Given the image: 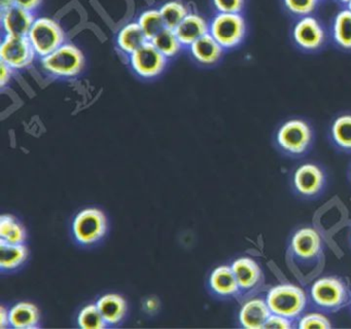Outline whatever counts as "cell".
I'll use <instances>...</instances> for the list:
<instances>
[{"mask_svg": "<svg viewBox=\"0 0 351 329\" xmlns=\"http://www.w3.org/2000/svg\"><path fill=\"white\" fill-rule=\"evenodd\" d=\"M189 49L193 58L203 65H213L219 62L223 53V47L213 38L210 33L195 41Z\"/></svg>", "mask_w": 351, "mask_h": 329, "instance_id": "obj_18", "label": "cell"}, {"mask_svg": "<svg viewBox=\"0 0 351 329\" xmlns=\"http://www.w3.org/2000/svg\"><path fill=\"white\" fill-rule=\"evenodd\" d=\"M13 68L8 66L7 64L1 62V69H0V86L1 88L5 86V84L11 80L12 74H13Z\"/></svg>", "mask_w": 351, "mask_h": 329, "instance_id": "obj_35", "label": "cell"}, {"mask_svg": "<svg viewBox=\"0 0 351 329\" xmlns=\"http://www.w3.org/2000/svg\"><path fill=\"white\" fill-rule=\"evenodd\" d=\"M85 57L79 47L65 42L50 55L42 58L43 68L58 77H73L81 73Z\"/></svg>", "mask_w": 351, "mask_h": 329, "instance_id": "obj_3", "label": "cell"}, {"mask_svg": "<svg viewBox=\"0 0 351 329\" xmlns=\"http://www.w3.org/2000/svg\"><path fill=\"white\" fill-rule=\"evenodd\" d=\"M36 53L27 36L3 35L0 45V60L14 70L27 68L34 63Z\"/></svg>", "mask_w": 351, "mask_h": 329, "instance_id": "obj_6", "label": "cell"}, {"mask_svg": "<svg viewBox=\"0 0 351 329\" xmlns=\"http://www.w3.org/2000/svg\"><path fill=\"white\" fill-rule=\"evenodd\" d=\"M348 10L351 12V1L348 3Z\"/></svg>", "mask_w": 351, "mask_h": 329, "instance_id": "obj_40", "label": "cell"}, {"mask_svg": "<svg viewBox=\"0 0 351 329\" xmlns=\"http://www.w3.org/2000/svg\"><path fill=\"white\" fill-rule=\"evenodd\" d=\"M95 304L108 327L118 326L126 318L128 306L126 300L120 294H104L96 300Z\"/></svg>", "mask_w": 351, "mask_h": 329, "instance_id": "obj_13", "label": "cell"}, {"mask_svg": "<svg viewBox=\"0 0 351 329\" xmlns=\"http://www.w3.org/2000/svg\"><path fill=\"white\" fill-rule=\"evenodd\" d=\"M217 12L223 14H240L244 6V0H213Z\"/></svg>", "mask_w": 351, "mask_h": 329, "instance_id": "obj_32", "label": "cell"}, {"mask_svg": "<svg viewBox=\"0 0 351 329\" xmlns=\"http://www.w3.org/2000/svg\"><path fill=\"white\" fill-rule=\"evenodd\" d=\"M27 247L24 244H12L0 239V269L3 273L17 271L27 260Z\"/></svg>", "mask_w": 351, "mask_h": 329, "instance_id": "obj_20", "label": "cell"}, {"mask_svg": "<svg viewBox=\"0 0 351 329\" xmlns=\"http://www.w3.org/2000/svg\"><path fill=\"white\" fill-rule=\"evenodd\" d=\"M245 31V21L240 14L219 12L209 24V33L223 49H233L240 45Z\"/></svg>", "mask_w": 351, "mask_h": 329, "instance_id": "obj_5", "label": "cell"}, {"mask_svg": "<svg viewBox=\"0 0 351 329\" xmlns=\"http://www.w3.org/2000/svg\"><path fill=\"white\" fill-rule=\"evenodd\" d=\"M40 321V310L32 302H19L10 310V327L12 328H38Z\"/></svg>", "mask_w": 351, "mask_h": 329, "instance_id": "obj_19", "label": "cell"}, {"mask_svg": "<svg viewBox=\"0 0 351 329\" xmlns=\"http://www.w3.org/2000/svg\"><path fill=\"white\" fill-rule=\"evenodd\" d=\"M267 304L273 314L281 315L289 319L295 318L305 308L306 295L298 286L283 284L269 291Z\"/></svg>", "mask_w": 351, "mask_h": 329, "instance_id": "obj_4", "label": "cell"}, {"mask_svg": "<svg viewBox=\"0 0 351 329\" xmlns=\"http://www.w3.org/2000/svg\"><path fill=\"white\" fill-rule=\"evenodd\" d=\"M182 47H190L195 41L209 33V24L200 14L190 12L174 29Z\"/></svg>", "mask_w": 351, "mask_h": 329, "instance_id": "obj_14", "label": "cell"}, {"mask_svg": "<svg viewBox=\"0 0 351 329\" xmlns=\"http://www.w3.org/2000/svg\"><path fill=\"white\" fill-rule=\"evenodd\" d=\"M299 327L302 329H330L332 327V324H330V320L324 315L318 314V313H311V314L306 315V316L301 319Z\"/></svg>", "mask_w": 351, "mask_h": 329, "instance_id": "obj_31", "label": "cell"}, {"mask_svg": "<svg viewBox=\"0 0 351 329\" xmlns=\"http://www.w3.org/2000/svg\"><path fill=\"white\" fill-rule=\"evenodd\" d=\"M272 314L267 302L252 300L245 302L240 310L239 321L242 327L247 329L264 328L265 323Z\"/></svg>", "mask_w": 351, "mask_h": 329, "instance_id": "obj_16", "label": "cell"}, {"mask_svg": "<svg viewBox=\"0 0 351 329\" xmlns=\"http://www.w3.org/2000/svg\"><path fill=\"white\" fill-rule=\"evenodd\" d=\"M339 1L343 2V3H349L351 0H339Z\"/></svg>", "mask_w": 351, "mask_h": 329, "instance_id": "obj_39", "label": "cell"}, {"mask_svg": "<svg viewBox=\"0 0 351 329\" xmlns=\"http://www.w3.org/2000/svg\"><path fill=\"white\" fill-rule=\"evenodd\" d=\"M312 132L308 123L301 119L287 121L277 133L280 147L291 154H301L311 143Z\"/></svg>", "mask_w": 351, "mask_h": 329, "instance_id": "obj_7", "label": "cell"}, {"mask_svg": "<svg viewBox=\"0 0 351 329\" xmlns=\"http://www.w3.org/2000/svg\"><path fill=\"white\" fill-rule=\"evenodd\" d=\"M0 239L12 244H24L26 230L19 220L11 214H3L0 217Z\"/></svg>", "mask_w": 351, "mask_h": 329, "instance_id": "obj_23", "label": "cell"}, {"mask_svg": "<svg viewBox=\"0 0 351 329\" xmlns=\"http://www.w3.org/2000/svg\"><path fill=\"white\" fill-rule=\"evenodd\" d=\"M151 42L167 59L178 55L182 47V42H180L174 30L168 28L164 29L157 36L154 37Z\"/></svg>", "mask_w": 351, "mask_h": 329, "instance_id": "obj_26", "label": "cell"}, {"mask_svg": "<svg viewBox=\"0 0 351 329\" xmlns=\"http://www.w3.org/2000/svg\"><path fill=\"white\" fill-rule=\"evenodd\" d=\"M160 308V302L157 297H147V300L143 302V310H145L147 314L149 315H155L156 313H158Z\"/></svg>", "mask_w": 351, "mask_h": 329, "instance_id": "obj_34", "label": "cell"}, {"mask_svg": "<svg viewBox=\"0 0 351 329\" xmlns=\"http://www.w3.org/2000/svg\"><path fill=\"white\" fill-rule=\"evenodd\" d=\"M346 287L338 278H322L311 288V296L314 302L322 308L330 310L342 306L346 300Z\"/></svg>", "mask_w": 351, "mask_h": 329, "instance_id": "obj_9", "label": "cell"}, {"mask_svg": "<svg viewBox=\"0 0 351 329\" xmlns=\"http://www.w3.org/2000/svg\"><path fill=\"white\" fill-rule=\"evenodd\" d=\"M231 267L240 289H250L260 280L261 269L254 259L242 257L234 261Z\"/></svg>", "mask_w": 351, "mask_h": 329, "instance_id": "obj_21", "label": "cell"}, {"mask_svg": "<svg viewBox=\"0 0 351 329\" xmlns=\"http://www.w3.org/2000/svg\"><path fill=\"white\" fill-rule=\"evenodd\" d=\"M332 135L340 147L351 149V115H342L335 121Z\"/></svg>", "mask_w": 351, "mask_h": 329, "instance_id": "obj_29", "label": "cell"}, {"mask_svg": "<svg viewBox=\"0 0 351 329\" xmlns=\"http://www.w3.org/2000/svg\"><path fill=\"white\" fill-rule=\"evenodd\" d=\"M293 182L301 195L310 197L316 195L324 186V174L316 164H302L295 171Z\"/></svg>", "mask_w": 351, "mask_h": 329, "instance_id": "obj_12", "label": "cell"}, {"mask_svg": "<svg viewBox=\"0 0 351 329\" xmlns=\"http://www.w3.org/2000/svg\"><path fill=\"white\" fill-rule=\"evenodd\" d=\"M293 40L301 49L315 51L324 45L326 33L324 27L313 16H303L293 27Z\"/></svg>", "mask_w": 351, "mask_h": 329, "instance_id": "obj_10", "label": "cell"}, {"mask_svg": "<svg viewBox=\"0 0 351 329\" xmlns=\"http://www.w3.org/2000/svg\"><path fill=\"white\" fill-rule=\"evenodd\" d=\"M137 23L143 29V33H145L149 41H151L154 37L157 36L160 32H162L166 28L163 19H162L161 12L159 10H155V8L143 12L139 16Z\"/></svg>", "mask_w": 351, "mask_h": 329, "instance_id": "obj_27", "label": "cell"}, {"mask_svg": "<svg viewBox=\"0 0 351 329\" xmlns=\"http://www.w3.org/2000/svg\"><path fill=\"white\" fill-rule=\"evenodd\" d=\"M36 19L34 12L14 4L1 10L3 33L13 36H27Z\"/></svg>", "mask_w": 351, "mask_h": 329, "instance_id": "obj_11", "label": "cell"}, {"mask_svg": "<svg viewBox=\"0 0 351 329\" xmlns=\"http://www.w3.org/2000/svg\"><path fill=\"white\" fill-rule=\"evenodd\" d=\"M108 232V219L106 213L98 208L81 210L71 223V236L75 244L92 247L104 240Z\"/></svg>", "mask_w": 351, "mask_h": 329, "instance_id": "obj_1", "label": "cell"}, {"mask_svg": "<svg viewBox=\"0 0 351 329\" xmlns=\"http://www.w3.org/2000/svg\"><path fill=\"white\" fill-rule=\"evenodd\" d=\"M332 37L342 49H351V12L341 10L332 24Z\"/></svg>", "mask_w": 351, "mask_h": 329, "instance_id": "obj_24", "label": "cell"}, {"mask_svg": "<svg viewBox=\"0 0 351 329\" xmlns=\"http://www.w3.org/2000/svg\"><path fill=\"white\" fill-rule=\"evenodd\" d=\"M27 37L40 59L56 51L66 40V34L61 25L48 16L36 18Z\"/></svg>", "mask_w": 351, "mask_h": 329, "instance_id": "obj_2", "label": "cell"}, {"mask_svg": "<svg viewBox=\"0 0 351 329\" xmlns=\"http://www.w3.org/2000/svg\"><path fill=\"white\" fill-rule=\"evenodd\" d=\"M147 41L149 40L137 22L129 23L123 27L117 37L119 49L129 56L141 49Z\"/></svg>", "mask_w": 351, "mask_h": 329, "instance_id": "obj_22", "label": "cell"}, {"mask_svg": "<svg viewBox=\"0 0 351 329\" xmlns=\"http://www.w3.org/2000/svg\"><path fill=\"white\" fill-rule=\"evenodd\" d=\"M166 28L174 29L190 14L188 6L180 0H171L159 8Z\"/></svg>", "mask_w": 351, "mask_h": 329, "instance_id": "obj_25", "label": "cell"}, {"mask_svg": "<svg viewBox=\"0 0 351 329\" xmlns=\"http://www.w3.org/2000/svg\"><path fill=\"white\" fill-rule=\"evenodd\" d=\"M291 327V321L287 317L281 316V315L271 314L268 320L265 323L264 328L289 329Z\"/></svg>", "mask_w": 351, "mask_h": 329, "instance_id": "obj_33", "label": "cell"}, {"mask_svg": "<svg viewBox=\"0 0 351 329\" xmlns=\"http://www.w3.org/2000/svg\"><path fill=\"white\" fill-rule=\"evenodd\" d=\"M129 57L133 71L143 78L156 77L163 72L167 64V58L151 41H147Z\"/></svg>", "mask_w": 351, "mask_h": 329, "instance_id": "obj_8", "label": "cell"}, {"mask_svg": "<svg viewBox=\"0 0 351 329\" xmlns=\"http://www.w3.org/2000/svg\"><path fill=\"white\" fill-rule=\"evenodd\" d=\"M322 241L319 234L313 228L298 230L291 240V249L302 259H311L319 253Z\"/></svg>", "mask_w": 351, "mask_h": 329, "instance_id": "obj_17", "label": "cell"}, {"mask_svg": "<svg viewBox=\"0 0 351 329\" xmlns=\"http://www.w3.org/2000/svg\"><path fill=\"white\" fill-rule=\"evenodd\" d=\"M208 283L211 292L219 297H232L237 295L240 290L233 269L229 265H221L213 269Z\"/></svg>", "mask_w": 351, "mask_h": 329, "instance_id": "obj_15", "label": "cell"}, {"mask_svg": "<svg viewBox=\"0 0 351 329\" xmlns=\"http://www.w3.org/2000/svg\"><path fill=\"white\" fill-rule=\"evenodd\" d=\"M285 8L297 16H309L317 5V0H283Z\"/></svg>", "mask_w": 351, "mask_h": 329, "instance_id": "obj_30", "label": "cell"}, {"mask_svg": "<svg viewBox=\"0 0 351 329\" xmlns=\"http://www.w3.org/2000/svg\"><path fill=\"white\" fill-rule=\"evenodd\" d=\"M77 325L80 328L84 329H101L108 327L96 304H88L80 310Z\"/></svg>", "mask_w": 351, "mask_h": 329, "instance_id": "obj_28", "label": "cell"}, {"mask_svg": "<svg viewBox=\"0 0 351 329\" xmlns=\"http://www.w3.org/2000/svg\"><path fill=\"white\" fill-rule=\"evenodd\" d=\"M0 326L1 328H5V327H10V310H7L5 306H1L0 310Z\"/></svg>", "mask_w": 351, "mask_h": 329, "instance_id": "obj_37", "label": "cell"}, {"mask_svg": "<svg viewBox=\"0 0 351 329\" xmlns=\"http://www.w3.org/2000/svg\"><path fill=\"white\" fill-rule=\"evenodd\" d=\"M43 0H15L16 5L34 12L42 3Z\"/></svg>", "mask_w": 351, "mask_h": 329, "instance_id": "obj_36", "label": "cell"}, {"mask_svg": "<svg viewBox=\"0 0 351 329\" xmlns=\"http://www.w3.org/2000/svg\"><path fill=\"white\" fill-rule=\"evenodd\" d=\"M15 4V0H0V8L1 10H5V8H10V6Z\"/></svg>", "mask_w": 351, "mask_h": 329, "instance_id": "obj_38", "label": "cell"}]
</instances>
